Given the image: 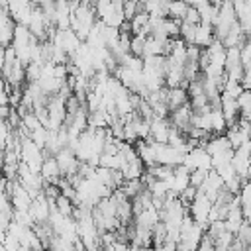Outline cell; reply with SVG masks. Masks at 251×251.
Wrapping results in <instances>:
<instances>
[{
	"label": "cell",
	"instance_id": "6da1fadb",
	"mask_svg": "<svg viewBox=\"0 0 251 251\" xmlns=\"http://www.w3.org/2000/svg\"><path fill=\"white\" fill-rule=\"evenodd\" d=\"M20 157L22 161L31 169V171H37L41 173V167H43V161H45V151L27 135V137H22V143H20Z\"/></svg>",
	"mask_w": 251,
	"mask_h": 251
},
{
	"label": "cell",
	"instance_id": "7a4b0ae2",
	"mask_svg": "<svg viewBox=\"0 0 251 251\" xmlns=\"http://www.w3.org/2000/svg\"><path fill=\"white\" fill-rule=\"evenodd\" d=\"M49 39L53 41V45L55 47H59V49H63L69 57H73L76 51H78V47L82 45V39H80V35L75 31V29H59V27H55V31L49 35Z\"/></svg>",
	"mask_w": 251,
	"mask_h": 251
},
{
	"label": "cell",
	"instance_id": "3957f363",
	"mask_svg": "<svg viewBox=\"0 0 251 251\" xmlns=\"http://www.w3.org/2000/svg\"><path fill=\"white\" fill-rule=\"evenodd\" d=\"M212 206H214V200L208 194H204L202 190H198L196 198L190 202V216L204 229H208V226H210V210H212Z\"/></svg>",
	"mask_w": 251,
	"mask_h": 251
},
{
	"label": "cell",
	"instance_id": "277c9868",
	"mask_svg": "<svg viewBox=\"0 0 251 251\" xmlns=\"http://www.w3.org/2000/svg\"><path fill=\"white\" fill-rule=\"evenodd\" d=\"M155 155H157V163L159 165H169V167L182 165L184 157H186V153H182L180 149H176V147H173L169 143H155Z\"/></svg>",
	"mask_w": 251,
	"mask_h": 251
},
{
	"label": "cell",
	"instance_id": "5b68a950",
	"mask_svg": "<svg viewBox=\"0 0 251 251\" xmlns=\"http://www.w3.org/2000/svg\"><path fill=\"white\" fill-rule=\"evenodd\" d=\"M184 167H188L190 171H194V169H204V171H212L214 169V165H212V155L206 151V147H202V145H198V147H194V149H190L188 153H186V157H184V163H182Z\"/></svg>",
	"mask_w": 251,
	"mask_h": 251
},
{
	"label": "cell",
	"instance_id": "8992f818",
	"mask_svg": "<svg viewBox=\"0 0 251 251\" xmlns=\"http://www.w3.org/2000/svg\"><path fill=\"white\" fill-rule=\"evenodd\" d=\"M53 204H55V200H49V198L45 196V192H39V194L33 198V202H31V206H29V214L33 216L35 224H47V222H49Z\"/></svg>",
	"mask_w": 251,
	"mask_h": 251
},
{
	"label": "cell",
	"instance_id": "52a82bcc",
	"mask_svg": "<svg viewBox=\"0 0 251 251\" xmlns=\"http://www.w3.org/2000/svg\"><path fill=\"white\" fill-rule=\"evenodd\" d=\"M55 157H57V163H59V167H61L63 176L71 178V176H75V175L78 173V169H80V161H78V157L75 155L73 149L65 147V149H61Z\"/></svg>",
	"mask_w": 251,
	"mask_h": 251
},
{
	"label": "cell",
	"instance_id": "ba28073f",
	"mask_svg": "<svg viewBox=\"0 0 251 251\" xmlns=\"http://www.w3.org/2000/svg\"><path fill=\"white\" fill-rule=\"evenodd\" d=\"M192 114H194V108H192L190 102H188V104H184V106L173 110L169 120H171V124H173L176 129H180L182 133H188L190 127H192Z\"/></svg>",
	"mask_w": 251,
	"mask_h": 251
},
{
	"label": "cell",
	"instance_id": "9c48e42d",
	"mask_svg": "<svg viewBox=\"0 0 251 251\" xmlns=\"http://www.w3.org/2000/svg\"><path fill=\"white\" fill-rule=\"evenodd\" d=\"M10 198H12L14 210H29V206H31V202H33V194H31L20 180H14Z\"/></svg>",
	"mask_w": 251,
	"mask_h": 251
},
{
	"label": "cell",
	"instance_id": "30bf717a",
	"mask_svg": "<svg viewBox=\"0 0 251 251\" xmlns=\"http://www.w3.org/2000/svg\"><path fill=\"white\" fill-rule=\"evenodd\" d=\"M171 120L169 118H153L151 120V135L149 139L155 143H169V135H171Z\"/></svg>",
	"mask_w": 251,
	"mask_h": 251
},
{
	"label": "cell",
	"instance_id": "8fae6325",
	"mask_svg": "<svg viewBox=\"0 0 251 251\" xmlns=\"http://www.w3.org/2000/svg\"><path fill=\"white\" fill-rule=\"evenodd\" d=\"M24 80H25V65L20 59L10 65H4V82L16 88V86H22Z\"/></svg>",
	"mask_w": 251,
	"mask_h": 251
},
{
	"label": "cell",
	"instance_id": "7c38bea8",
	"mask_svg": "<svg viewBox=\"0 0 251 251\" xmlns=\"http://www.w3.org/2000/svg\"><path fill=\"white\" fill-rule=\"evenodd\" d=\"M226 186V182H224V178L220 176V173L218 171H208V176H206V180H204V184L198 188V190H202L204 194H208L214 202H216V198H218V194H220V190Z\"/></svg>",
	"mask_w": 251,
	"mask_h": 251
},
{
	"label": "cell",
	"instance_id": "4fadbf2b",
	"mask_svg": "<svg viewBox=\"0 0 251 251\" xmlns=\"http://www.w3.org/2000/svg\"><path fill=\"white\" fill-rule=\"evenodd\" d=\"M41 175H43L45 182L59 184V176H63V173H61V167H59V163H57V157H55V155L45 157L43 167H41Z\"/></svg>",
	"mask_w": 251,
	"mask_h": 251
},
{
	"label": "cell",
	"instance_id": "5bb4252c",
	"mask_svg": "<svg viewBox=\"0 0 251 251\" xmlns=\"http://www.w3.org/2000/svg\"><path fill=\"white\" fill-rule=\"evenodd\" d=\"M188 98H190L188 88H184V86L169 88V92H167V106H169V110L173 112V110H176V108L188 104Z\"/></svg>",
	"mask_w": 251,
	"mask_h": 251
},
{
	"label": "cell",
	"instance_id": "9a60e30c",
	"mask_svg": "<svg viewBox=\"0 0 251 251\" xmlns=\"http://www.w3.org/2000/svg\"><path fill=\"white\" fill-rule=\"evenodd\" d=\"M214 39H216L214 25H210V24H198L196 25V33H194V43L192 45H198V47L206 49Z\"/></svg>",
	"mask_w": 251,
	"mask_h": 251
},
{
	"label": "cell",
	"instance_id": "2e32d148",
	"mask_svg": "<svg viewBox=\"0 0 251 251\" xmlns=\"http://www.w3.org/2000/svg\"><path fill=\"white\" fill-rule=\"evenodd\" d=\"M135 218H137V220H135V224H139V226H143V227L153 229V227L161 222V212H159L155 206H149V208H145L141 214H137Z\"/></svg>",
	"mask_w": 251,
	"mask_h": 251
},
{
	"label": "cell",
	"instance_id": "e0dca14e",
	"mask_svg": "<svg viewBox=\"0 0 251 251\" xmlns=\"http://www.w3.org/2000/svg\"><path fill=\"white\" fill-rule=\"evenodd\" d=\"M204 147H206V151H208L212 157L218 155V153H224V151H227V149H233L231 143H229V139H227V135H216V137H210V139L204 143Z\"/></svg>",
	"mask_w": 251,
	"mask_h": 251
},
{
	"label": "cell",
	"instance_id": "ac0fdd59",
	"mask_svg": "<svg viewBox=\"0 0 251 251\" xmlns=\"http://www.w3.org/2000/svg\"><path fill=\"white\" fill-rule=\"evenodd\" d=\"M188 10H190V6H188L186 0H171V2H169V12H167V16L173 18V20H180V22H182V20L186 18Z\"/></svg>",
	"mask_w": 251,
	"mask_h": 251
},
{
	"label": "cell",
	"instance_id": "d6986e66",
	"mask_svg": "<svg viewBox=\"0 0 251 251\" xmlns=\"http://www.w3.org/2000/svg\"><path fill=\"white\" fill-rule=\"evenodd\" d=\"M126 159L122 157V153H116V155H110V153H102L100 155V167H106V169H114V171H122L126 167Z\"/></svg>",
	"mask_w": 251,
	"mask_h": 251
},
{
	"label": "cell",
	"instance_id": "ffe728a7",
	"mask_svg": "<svg viewBox=\"0 0 251 251\" xmlns=\"http://www.w3.org/2000/svg\"><path fill=\"white\" fill-rule=\"evenodd\" d=\"M227 127L229 126H227V120H226L222 108L220 110H212V133L222 135L224 131H227Z\"/></svg>",
	"mask_w": 251,
	"mask_h": 251
},
{
	"label": "cell",
	"instance_id": "44dd1931",
	"mask_svg": "<svg viewBox=\"0 0 251 251\" xmlns=\"http://www.w3.org/2000/svg\"><path fill=\"white\" fill-rule=\"evenodd\" d=\"M92 6H94V12H96V18H98V20H102V22H106V20H108V16L112 14L114 0H94V2H92Z\"/></svg>",
	"mask_w": 251,
	"mask_h": 251
},
{
	"label": "cell",
	"instance_id": "7402d4cb",
	"mask_svg": "<svg viewBox=\"0 0 251 251\" xmlns=\"http://www.w3.org/2000/svg\"><path fill=\"white\" fill-rule=\"evenodd\" d=\"M120 188L126 192V196L135 198V196L145 188V184H143V180H141V178H133V180H124V184H122Z\"/></svg>",
	"mask_w": 251,
	"mask_h": 251
},
{
	"label": "cell",
	"instance_id": "603a6c76",
	"mask_svg": "<svg viewBox=\"0 0 251 251\" xmlns=\"http://www.w3.org/2000/svg\"><path fill=\"white\" fill-rule=\"evenodd\" d=\"M239 108H241V118L249 120L251 118V88H245L243 94L237 98Z\"/></svg>",
	"mask_w": 251,
	"mask_h": 251
},
{
	"label": "cell",
	"instance_id": "cb8c5ba5",
	"mask_svg": "<svg viewBox=\"0 0 251 251\" xmlns=\"http://www.w3.org/2000/svg\"><path fill=\"white\" fill-rule=\"evenodd\" d=\"M55 208H57L61 214H65V216H73L76 206L73 204V200H71V198H67L65 194H61V196L55 200Z\"/></svg>",
	"mask_w": 251,
	"mask_h": 251
},
{
	"label": "cell",
	"instance_id": "d4e9b609",
	"mask_svg": "<svg viewBox=\"0 0 251 251\" xmlns=\"http://www.w3.org/2000/svg\"><path fill=\"white\" fill-rule=\"evenodd\" d=\"M49 127H45V126H39L37 129H33L31 133H29V137L41 147V149H45V145H47V139H49Z\"/></svg>",
	"mask_w": 251,
	"mask_h": 251
},
{
	"label": "cell",
	"instance_id": "484cf974",
	"mask_svg": "<svg viewBox=\"0 0 251 251\" xmlns=\"http://www.w3.org/2000/svg\"><path fill=\"white\" fill-rule=\"evenodd\" d=\"M196 25L198 24H188V22H180V39H184L188 45L194 43V33H196Z\"/></svg>",
	"mask_w": 251,
	"mask_h": 251
},
{
	"label": "cell",
	"instance_id": "4316f807",
	"mask_svg": "<svg viewBox=\"0 0 251 251\" xmlns=\"http://www.w3.org/2000/svg\"><path fill=\"white\" fill-rule=\"evenodd\" d=\"M129 53L143 57L145 55V37L143 35H133L131 37V45H129Z\"/></svg>",
	"mask_w": 251,
	"mask_h": 251
},
{
	"label": "cell",
	"instance_id": "83f0119b",
	"mask_svg": "<svg viewBox=\"0 0 251 251\" xmlns=\"http://www.w3.org/2000/svg\"><path fill=\"white\" fill-rule=\"evenodd\" d=\"M29 2L31 0H8V12H10V16L12 18L18 16L22 10H25L29 6Z\"/></svg>",
	"mask_w": 251,
	"mask_h": 251
},
{
	"label": "cell",
	"instance_id": "f1b7e54d",
	"mask_svg": "<svg viewBox=\"0 0 251 251\" xmlns=\"http://www.w3.org/2000/svg\"><path fill=\"white\" fill-rule=\"evenodd\" d=\"M206 176H208V171H204V169H194V171H190V184L196 186V188H200V186L204 184Z\"/></svg>",
	"mask_w": 251,
	"mask_h": 251
},
{
	"label": "cell",
	"instance_id": "f546056e",
	"mask_svg": "<svg viewBox=\"0 0 251 251\" xmlns=\"http://www.w3.org/2000/svg\"><path fill=\"white\" fill-rule=\"evenodd\" d=\"M237 239H241L245 245L251 243V222H249V220H245L243 226L239 227V231H237Z\"/></svg>",
	"mask_w": 251,
	"mask_h": 251
},
{
	"label": "cell",
	"instance_id": "4dcf8cb0",
	"mask_svg": "<svg viewBox=\"0 0 251 251\" xmlns=\"http://www.w3.org/2000/svg\"><path fill=\"white\" fill-rule=\"evenodd\" d=\"M239 49H241V63H243V67H249L251 65V37H247V41Z\"/></svg>",
	"mask_w": 251,
	"mask_h": 251
},
{
	"label": "cell",
	"instance_id": "1f68e13d",
	"mask_svg": "<svg viewBox=\"0 0 251 251\" xmlns=\"http://www.w3.org/2000/svg\"><path fill=\"white\" fill-rule=\"evenodd\" d=\"M196 251H216V243H214V239L206 233L204 237H202V243L198 245V249Z\"/></svg>",
	"mask_w": 251,
	"mask_h": 251
},
{
	"label": "cell",
	"instance_id": "d6a6232c",
	"mask_svg": "<svg viewBox=\"0 0 251 251\" xmlns=\"http://www.w3.org/2000/svg\"><path fill=\"white\" fill-rule=\"evenodd\" d=\"M182 22H188V24H202V18H200L198 8H192V6H190V10H188V14H186V18H184Z\"/></svg>",
	"mask_w": 251,
	"mask_h": 251
},
{
	"label": "cell",
	"instance_id": "836d02e7",
	"mask_svg": "<svg viewBox=\"0 0 251 251\" xmlns=\"http://www.w3.org/2000/svg\"><path fill=\"white\" fill-rule=\"evenodd\" d=\"M176 247H178L176 243H173V241H165V243L159 245L155 251H176Z\"/></svg>",
	"mask_w": 251,
	"mask_h": 251
},
{
	"label": "cell",
	"instance_id": "e575fe53",
	"mask_svg": "<svg viewBox=\"0 0 251 251\" xmlns=\"http://www.w3.org/2000/svg\"><path fill=\"white\" fill-rule=\"evenodd\" d=\"M241 84H243V88H251V65L245 67V76H243Z\"/></svg>",
	"mask_w": 251,
	"mask_h": 251
},
{
	"label": "cell",
	"instance_id": "d590c367",
	"mask_svg": "<svg viewBox=\"0 0 251 251\" xmlns=\"http://www.w3.org/2000/svg\"><path fill=\"white\" fill-rule=\"evenodd\" d=\"M186 2H188V6H192V8H202V6L210 4V0H186Z\"/></svg>",
	"mask_w": 251,
	"mask_h": 251
},
{
	"label": "cell",
	"instance_id": "8d00e7d4",
	"mask_svg": "<svg viewBox=\"0 0 251 251\" xmlns=\"http://www.w3.org/2000/svg\"><path fill=\"white\" fill-rule=\"evenodd\" d=\"M49 2H53V0H31V4H35V6H39V8H43V6L49 4Z\"/></svg>",
	"mask_w": 251,
	"mask_h": 251
},
{
	"label": "cell",
	"instance_id": "74e56055",
	"mask_svg": "<svg viewBox=\"0 0 251 251\" xmlns=\"http://www.w3.org/2000/svg\"><path fill=\"white\" fill-rule=\"evenodd\" d=\"M210 2H212V4H216V6H222L226 0H210Z\"/></svg>",
	"mask_w": 251,
	"mask_h": 251
},
{
	"label": "cell",
	"instance_id": "f35d334b",
	"mask_svg": "<svg viewBox=\"0 0 251 251\" xmlns=\"http://www.w3.org/2000/svg\"><path fill=\"white\" fill-rule=\"evenodd\" d=\"M249 180H251V175H249Z\"/></svg>",
	"mask_w": 251,
	"mask_h": 251
}]
</instances>
